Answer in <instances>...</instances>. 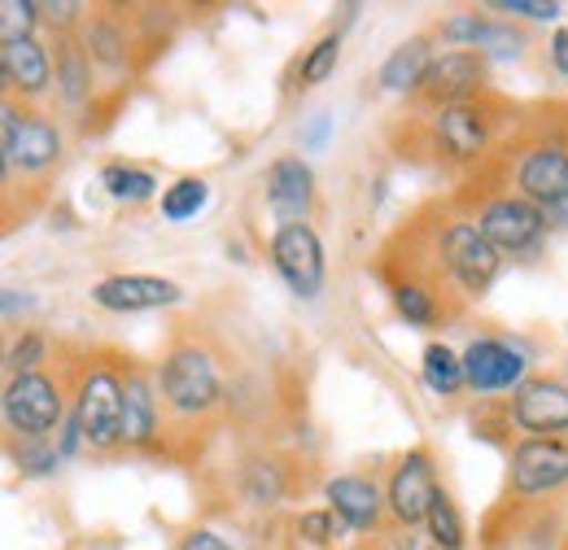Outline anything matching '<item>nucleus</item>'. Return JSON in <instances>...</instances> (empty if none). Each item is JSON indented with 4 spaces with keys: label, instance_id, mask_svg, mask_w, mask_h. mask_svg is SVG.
<instances>
[{
    "label": "nucleus",
    "instance_id": "1",
    "mask_svg": "<svg viewBox=\"0 0 568 550\" xmlns=\"http://www.w3.org/2000/svg\"><path fill=\"white\" fill-rule=\"evenodd\" d=\"M511 123H516V110L490 92L481 101L425 114V123L416 128V144L428 162H442L455 171H481L498 153V140L507 136Z\"/></svg>",
    "mask_w": 568,
    "mask_h": 550
},
{
    "label": "nucleus",
    "instance_id": "2",
    "mask_svg": "<svg viewBox=\"0 0 568 550\" xmlns=\"http://www.w3.org/2000/svg\"><path fill=\"white\" fill-rule=\"evenodd\" d=\"M71 419L88 446V455L123 450V407H128V358L119 354H88L67 376Z\"/></svg>",
    "mask_w": 568,
    "mask_h": 550
},
{
    "label": "nucleus",
    "instance_id": "3",
    "mask_svg": "<svg viewBox=\"0 0 568 550\" xmlns=\"http://www.w3.org/2000/svg\"><path fill=\"white\" fill-rule=\"evenodd\" d=\"M416 227L459 302H477L481 293H490V284L503 272V258L481 236V227L468 210H425L416 218Z\"/></svg>",
    "mask_w": 568,
    "mask_h": 550
},
{
    "label": "nucleus",
    "instance_id": "4",
    "mask_svg": "<svg viewBox=\"0 0 568 550\" xmlns=\"http://www.w3.org/2000/svg\"><path fill=\"white\" fill-rule=\"evenodd\" d=\"M62 153H67L62 128L44 110L4 101V110H0V180H4V193H13L18 180H22L27 193H40L58 175Z\"/></svg>",
    "mask_w": 568,
    "mask_h": 550
},
{
    "label": "nucleus",
    "instance_id": "5",
    "mask_svg": "<svg viewBox=\"0 0 568 550\" xmlns=\"http://www.w3.org/2000/svg\"><path fill=\"white\" fill-rule=\"evenodd\" d=\"M153 376H158L166 419H175V424H206L227 398L223 367H219L211 345L202 342H175L153 367Z\"/></svg>",
    "mask_w": 568,
    "mask_h": 550
},
{
    "label": "nucleus",
    "instance_id": "6",
    "mask_svg": "<svg viewBox=\"0 0 568 550\" xmlns=\"http://www.w3.org/2000/svg\"><path fill=\"white\" fill-rule=\"evenodd\" d=\"M511 193L542 210L551 227H568V140L556 132H542L534 140H520L507 149L503 166Z\"/></svg>",
    "mask_w": 568,
    "mask_h": 550
},
{
    "label": "nucleus",
    "instance_id": "7",
    "mask_svg": "<svg viewBox=\"0 0 568 550\" xmlns=\"http://www.w3.org/2000/svg\"><path fill=\"white\" fill-rule=\"evenodd\" d=\"M0 411H4V432L9 437H53V432H62V424L71 415L67 376H53L44 367L9 376Z\"/></svg>",
    "mask_w": 568,
    "mask_h": 550
},
{
    "label": "nucleus",
    "instance_id": "8",
    "mask_svg": "<svg viewBox=\"0 0 568 550\" xmlns=\"http://www.w3.org/2000/svg\"><path fill=\"white\" fill-rule=\"evenodd\" d=\"M468 214L477 218L481 236L495 245L503 263H507V258H534V254L547 245V236L556 232L542 210L534 206V202H525L520 193H511V189L486 193Z\"/></svg>",
    "mask_w": 568,
    "mask_h": 550
},
{
    "label": "nucleus",
    "instance_id": "9",
    "mask_svg": "<svg viewBox=\"0 0 568 550\" xmlns=\"http://www.w3.org/2000/svg\"><path fill=\"white\" fill-rule=\"evenodd\" d=\"M507 493L516 502L568 493V437H520L507 455Z\"/></svg>",
    "mask_w": 568,
    "mask_h": 550
},
{
    "label": "nucleus",
    "instance_id": "10",
    "mask_svg": "<svg viewBox=\"0 0 568 550\" xmlns=\"http://www.w3.org/2000/svg\"><path fill=\"white\" fill-rule=\"evenodd\" d=\"M442 489H446V485L437 477V459L428 455L425 446L403 450V455L389 464V477H385V502H389V524H394V533H416V529H425L428 507H433V498H437Z\"/></svg>",
    "mask_w": 568,
    "mask_h": 550
},
{
    "label": "nucleus",
    "instance_id": "11",
    "mask_svg": "<svg viewBox=\"0 0 568 550\" xmlns=\"http://www.w3.org/2000/svg\"><path fill=\"white\" fill-rule=\"evenodd\" d=\"M529 345L520 337H473L464 345V380H468V394L477 398H498V394H516L525 380H529Z\"/></svg>",
    "mask_w": 568,
    "mask_h": 550
},
{
    "label": "nucleus",
    "instance_id": "12",
    "mask_svg": "<svg viewBox=\"0 0 568 550\" xmlns=\"http://www.w3.org/2000/svg\"><path fill=\"white\" fill-rule=\"evenodd\" d=\"M481 96H490V58L477 49H442L428 67L425 88L416 92V105L425 114H437V110L468 105Z\"/></svg>",
    "mask_w": 568,
    "mask_h": 550
},
{
    "label": "nucleus",
    "instance_id": "13",
    "mask_svg": "<svg viewBox=\"0 0 568 550\" xmlns=\"http://www.w3.org/2000/svg\"><path fill=\"white\" fill-rule=\"evenodd\" d=\"M267 258H272V267H276V275L293 297L315 302L324 293L328 258H324V241L311 223H281L267 241Z\"/></svg>",
    "mask_w": 568,
    "mask_h": 550
},
{
    "label": "nucleus",
    "instance_id": "14",
    "mask_svg": "<svg viewBox=\"0 0 568 550\" xmlns=\"http://www.w3.org/2000/svg\"><path fill=\"white\" fill-rule=\"evenodd\" d=\"M324 502L351 524L355 538H385L394 533L389 524V502H385V485L363 472H333L324 477Z\"/></svg>",
    "mask_w": 568,
    "mask_h": 550
},
{
    "label": "nucleus",
    "instance_id": "15",
    "mask_svg": "<svg viewBox=\"0 0 568 550\" xmlns=\"http://www.w3.org/2000/svg\"><path fill=\"white\" fill-rule=\"evenodd\" d=\"M88 302L105 315H144V310H166L184 302V288L166 275H144V272H114L97 279L88 288Z\"/></svg>",
    "mask_w": 568,
    "mask_h": 550
},
{
    "label": "nucleus",
    "instance_id": "16",
    "mask_svg": "<svg viewBox=\"0 0 568 550\" xmlns=\"http://www.w3.org/2000/svg\"><path fill=\"white\" fill-rule=\"evenodd\" d=\"M507 419L520 437H568V380L529 376L507 398Z\"/></svg>",
    "mask_w": 568,
    "mask_h": 550
},
{
    "label": "nucleus",
    "instance_id": "17",
    "mask_svg": "<svg viewBox=\"0 0 568 550\" xmlns=\"http://www.w3.org/2000/svg\"><path fill=\"white\" fill-rule=\"evenodd\" d=\"M166 407L158 394V376L128 358V407H123V450H162Z\"/></svg>",
    "mask_w": 568,
    "mask_h": 550
},
{
    "label": "nucleus",
    "instance_id": "18",
    "mask_svg": "<svg viewBox=\"0 0 568 550\" xmlns=\"http://www.w3.org/2000/svg\"><path fill=\"white\" fill-rule=\"evenodd\" d=\"M128 13L119 9H92L79 40L92 58L97 74H110V79H123L132 70V58H141V40H136V22H123Z\"/></svg>",
    "mask_w": 568,
    "mask_h": 550
},
{
    "label": "nucleus",
    "instance_id": "19",
    "mask_svg": "<svg viewBox=\"0 0 568 550\" xmlns=\"http://www.w3.org/2000/svg\"><path fill=\"white\" fill-rule=\"evenodd\" d=\"M0 83L22 96V105H36L53 92V44L36 40H13L0 44Z\"/></svg>",
    "mask_w": 568,
    "mask_h": 550
},
{
    "label": "nucleus",
    "instance_id": "20",
    "mask_svg": "<svg viewBox=\"0 0 568 550\" xmlns=\"http://www.w3.org/2000/svg\"><path fill=\"white\" fill-rule=\"evenodd\" d=\"M267 189V210L276 214V227L281 223H311V210H315V171L306 157L297 153H281L263 180Z\"/></svg>",
    "mask_w": 568,
    "mask_h": 550
},
{
    "label": "nucleus",
    "instance_id": "21",
    "mask_svg": "<svg viewBox=\"0 0 568 550\" xmlns=\"http://www.w3.org/2000/svg\"><path fill=\"white\" fill-rule=\"evenodd\" d=\"M49 44H53V88H58L53 96L62 101V110L83 114L97 101V67L79 35H58Z\"/></svg>",
    "mask_w": 568,
    "mask_h": 550
},
{
    "label": "nucleus",
    "instance_id": "22",
    "mask_svg": "<svg viewBox=\"0 0 568 550\" xmlns=\"http://www.w3.org/2000/svg\"><path fill=\"white\" fill-rule=\"evenodd\" d=\"M389 284V302H394V315L407 324V328H437L446 319H455V306H446L450 297L442 288H433L428 279L416 275H385Z\"/></svg>",
    "mask_w": 568,
    "mask_h": 550
},
{
    "label": "nucleus",
    "instance_id": "23",
    "mask_svg": "<svg viewBox=\"0 0 568 550\" xmlns=\"http://www.w3.org/2000/svg\"><path fill=\"white\" fill-rule=\"evenodd\" d=\"M433 58H437V35H412V40H403L385 62H381V74H376V83H381V92H389V96H412L416 101V92L425 88V74L433 67Z\"/></svg>",
    "mask_w": 568,
    "mask_h": 550
},
{
    "label": "nucleus",
    "instance_id": "24",
    "mask_svg": "<svg viewBox=\"0 0 568 550\" xmlns=\"http://www.w3.org/2000/svg\"><path fill=\"white\" fill-rule=\"evenodd\" d=\"M236 489H241V498L250 502V507H258V511H276L284 498H288V489H293V468L284 464L281 455H250L245 464H241V472H236Z\"/></svg>",
    "mask_w": 568,
    "mask_h": 550
},
{
    "label": "nucleus",
    "instance_id": "25",
    "mask_svg": "<svg viewBox=\"0 0 568 550\" xmlns=\"http://www.w3.org/2000/svg\"><path fill=\"white\" fill-rule=\"evenodd\" d=\"M288 533H293V547H302V550H342L346 538H355L351 524H346L328 502L297 511V516L288 520Z\"/></svg>",
    "mask_w": 568,
    "mask_h": 550
},
{
    "label": "nucleus",
    "instance_id": "26",
    "mask_svg": "<svg viewBox=\"0 0 568 550\" xmlns=\"http://www.w3.org/2000/svg\"><path fill=\"white\" fill-rule=\"evenodd\" d=\"M101 189L119 206H144L158 197V175L141 162H105L101 166Z\"/></svg>",
    "mask_w": 568,
    "mask_h": 550
},
{
    "label": "nucleus",
    "instance_id": "27",
    "mask_svg": "<svg viewBox=\"0 0 568 550\" xmlns=\"http://www.w3.org/2000/svg\"><path fill=\"white\" fill-rule=\"evenodd\" d=\"M420 380L428 385V394L437 398H455L468 389L464 380V354H455L446 342H428L420 354Z\"/></svg>",
    "mask_w": 568,
    "mask_h": 550
},
{
    "label": "nucleus",
    "instance_id": "28",
    "mask_svg": "<svg viewBox=\"0 0 568 550\" xmlns=\"http://www.w3.org/2000/svg\"><path fill=\"white\" fill-rule=\"evenodd\" d=\"M206 206H211V184L202 175H180L158 197V210H162L166 223H189V218H197Z\"/></svg>",
    "mask_w": 568,
    "mask_h": 550
},
{
    "label": "nucleus",
    "instance_id": "29",
    "mask_svg": "<svg viewBox=\"0 0 568 550\" xmlns=\"http://www.w3.org/2000/svg\"><path fill=\"white\" fill-rule=\"evenodd\" d=\"M9 459L31 481H49L67 464L62 450H58V441H49V437H9Z\"/></svg>",
    "mask_w": 568,
    "mask_h": 550
},
{
    "label": "nucleus",
    "instance_id": "30",
    "mask_svg": "<svg viewBox=\"0 0 568 550\" xmlns=\"http://www.w3.org/2000/svg\"><path fill=\"white\" fill-rule=\"evenodd\" d=\"M490 27H495V18L490 13H481V9H468V13H450V18H442L437 22V40L442 44H450V49H486V35H490Z\"/></svg>",
    "mask_w": 568,
    "mask_h": 550
},
{
    "label": "nucleus",
    "instance_id": "31",
    "mask_svg": "<svg viewBox=\"0 0 568 550\" xmlns=\"http://www.w3.org/2000/svg\"><path fill=\"white\" fill-rule=\"evenodd\" d=\"M425 533L442 550H464V547H468V529H464V516H459V507H455V498H450L446 489H442V493L433 498V507H428Z\"/></svg>",
    "mask_w": 568,
    "mask_h": 550
},
{
    "label": "nucleus",
    "instance_id": "32",
    "mask_svg": "<svg viewBox=\"0 0 568 550\" xmlns=\"http://www.w3.org/2000/svg\"><path fill=\"white\" fill-rule=\"evenodd\" d=\"M337 62H342V31H333V35H320L306 53H302V62H297V83L302 88H320V83H328L333 74H337Z\"/></svg>",
    "mask_w": 568,
    "mask_h": 550
},
{
    "label": "nucleus",
    "instance_id": "33",
    "mask_svg": "<svg viewBox=\"0 0 568 550\" xmlns=\"http://www.w3.org/2000/svg\"><path fill=\"white\" fill-rule=\"evenodd\" d=\"M44 358H49V333H40V328L18 333L9 342V349H4V380L9 376H22V371H40Z\"/></svg>",
    "mask_w": 568,
    "mask_h": 550
},
{
    "label": "nucleus",
    "instance_id": "34",
    "mask_svg": "<svg viewBox=\"0 0 568 550\" xmlns=\"http://www.w3.org/2000/svg\"><path fill=\"white\" fill-rule=\"evenodd\" d=\"M40 31V0H0V44L36 40Z\"/></svg>",
    "mask_w": 568,
    "mask_h": 550
},
{
    "label": "nucleus",
    "instance_id": "35",
    "mask_svg": "<svg viewBox=\"0 0 568 550\" xmlns=\"http://www.w3.org/2000/svg\"><path fill=\"white\" fill-rule=\"evenodd\" d=\"M88 4H79V0H40V27L58 40V35H79L83 31V22H88Z\"/></svg>",
    "mask_w": 568,
    "mask_h": 550
},
{
    "label": "nucleus",
    "instance_id": "36",
    "mask_svg": "<svg viewBox=\"0 0 568 550\" xmlns=\"http://www.w3.org/2000/svg\"><path fill=\"white\" fill-rule=\"evenodd\" d=\"M481 53H486L490 62H520V58L529 53V31H525V22H495Z\"/></svg>",
    "mask_w": 568,
    "mask_h": 550
},
{
    "label": "nucleus",
    "instance_id": "37",
    "mask_svg": "<svg viewBox=\"0 0 568 550\" xmlns=\"http://www.w3.org/2000/svg\"><path fill=\"white\" fill-rule=\"evenodd\" d=\"M175 550H254L241 538H227L223 529H211V524H193L175 538Z\"/></svg>",
    "mask_w": 568,
    "mask_h": 550
},
{
    "label": "nucleus",
    "instance_id": "38",
    "mask_svg": "<svg viewBox=\"0 0 568 550\" xmlns=\"http://www.w3.org/2000/svg\"><path fill=\"white\" fill-rule=\"evenodd\" d=\"M490 9L503 18H525V22H556L565 13L556 0H495Z\"/></svg>",
    "mask_w": 568,
    "mask_h": 550
},
{
    "label": "nucleus",
    "instance_id": "39",
    "mask_svg": "<svg viewBox=\"0 0 568 550\" xmlns=\"http://www.w3.org/2000/svg\"><path fill=\"white\" fill-rule=\"evenodd\" d=\"M547 58H551V70H556L560 79H568V27H556V31H551Z\"/></svg>",
    "mask_w": 568,
    "mask_h": 550
},
{
    "label": "nucleus",
    "instance_id": "40",
    "mask_svg": "<svg viewBox=\"0 0 568 550\" xmlns=\"http://www.w3.org/2000/svg\"><path fill=\"white\" fill-rule=\"evenodd\" d=\"M36 306V297L31 293H18V288H4V319H13L18 310H31Z\"/></svg>",
    "mask_w": 568,
    "mask_h": 550
},
{
    "label": "nucleus",
    "instance_id": "41",
    "mask_svg": "<svg viewBox=\"0 0 568 550\" xmlns=\"http://www.w3.org/2000/svg\"><path fill=\"white\" fill-rule=\"evenodd\" d=\"M328 123H333L328 114H315V119H311V132H306V149H324V144H328Z\"/></svg>",
    "mask_w": 568,
    "mask_h": 550
},
{
    "label": "nucleus",
    "instance_id": "42",
    "mask_svg": "<svg viewBox=\"0 0 568 550\" xmlns=\"http://www.w3.org/2000/svg\"><path fill=\"white\" fill-rule=\"evenodd\" d=\"M363 550H407V547L398 542V533H385V538H372Z\"/></svg>",
    "mask_w": 568,
    "mask_h": 550
},
{
    "label": "nucleus",
    "instance_id": "43",
    "mask_svg": "<svg viewBox=\"0 0 568 550\" xmlns=\"http://www.w3.org/2000/svg\"><path fill=\"white\" fill-rule=\"evenodd\" d=\"M560 550H568V538H565V547H560Z\"/></svg>",
    "mask_w": 568,
    "mask_h": 550
},
{
    "label": "nucleus",
    "instance_id": "44",
    "mask_svg": "<svg viewBox=\"0 0 568 550\" xmlns=\"http://www.w3.org/2000/svg\"><path fill=\"white\" fill-rule=\"evenodd\" d=\"M507 550H516V547H507Z\"/></svg>",
    "mask_w": 568,
    "mask_h": 550
}]
</instances>
